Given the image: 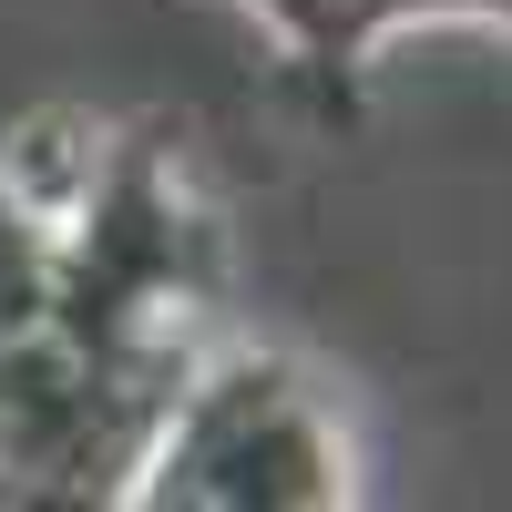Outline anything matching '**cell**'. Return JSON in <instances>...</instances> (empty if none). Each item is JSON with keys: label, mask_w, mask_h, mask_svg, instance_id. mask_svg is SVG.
<instances>
[{"label": "cell", "mask_w": 512, "mask_h": 512, "mask_svg": "<svg viewBox=\"0 0 512 512\" xmlns=\"http://www.w3.org/2000/svg\"><path fill=\"white\" fill-rule=\"evenodd\" d=\"M0 185H11V205H31L41 226H72L82 185H93V134H82L72 113H41L31 134L0 154Z\"/></svg>", "instance_id": "1"}]
</instances>
